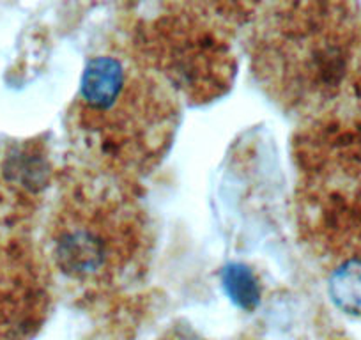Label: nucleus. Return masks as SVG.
<instances>
[{
  "label": "nucleus",
  "instance_id": "20e7f679",
  "mask_svg": "<svg viewBox=\"0 0 361 340\" xmlns=\"http://www.w3.org/2000/svg\"><path fill=\"white\" fill-rule=\"evenodd\" d=\"M221 286L232 301L245 310H253L260 301V282L252 268L228 265L221 272Z\"/></svg>",
  "mask_w": 361,
  "mask_h": 340
},
{
  "label": "nucleus",
  "instance_id": "39448f33",
  "mask_svg": "<svg viewBox=\"0 0 361 340\" xmlns=\"http://www.w3.org/2000/svg\"><path fill=\"white\" fill-rule=\"evenodd\" d=\"M350 87H353L354 95H356V102H360L361 105V37L356 50V57H354L353 71H350Z\"/></svg>",
  "mask_w": 361,
  "mask_h": 340
},
{
  "label": "nucleus",
  "instance_id": "423d86ee",
  "mask_svg": "<svg viewBox=\"0 0 361 340\" xmlns=\"http://www.w3.org/2000/svg\"><path fill=\"white\" fill-rule=\"evenodd\" d=\"M165 340H206V339H199V336H195V335H190V333L180 332L179 335H170V336H166Z\"/></svg>",
  "mask_w": 361,
  "mask_h": 340
},
{
  "label": "nucleus",
  "instance_id": "f257e3e1",
  "mask_svg": "<svg viewBox=\"0 0 361 340\" xmlns=\"http://www.w3.org/2000/svg\"><path fill=\"white\" fill-rule=\"evenodd\" d=\"M173 96L158 78L126 59L87 62L73 105L82 142L103 162L140 169L159 158L176 130Z\"/></svg>",
  "mask_w": 361,
  "mask_h": 340
},
{
  "label": "nucleus",
  "instance_id": "7ed1b4c3",
  "mask_svg": "<svg viewBox=\"0 0 361 340\" xmlns=\"http://www.w3.org/2000/svg\"><path fill=\"white\" fill-rule=\"evenodd\" d=\"M329 294L340 310L361 317V255L343 259L333 269Z\"/></svg>",
  "mask_w": 361,
  "mask_h": 340
},
{
  "label": "nucleus",
  "instance_id": "f03ea898",
  "mask_svg": "<svg viewBox=\"0 0 361 340\" xmlns=\"http://www.w3.org/2000/svg\"><path fill=\"white\" fill-rule=\"evenodd\" d=\"M140 246V224L130 202L106 188H82L62 202L51 231L62 273L82 284L119 277Z\"/></svg>",
  "mask_w": 361,
  "mask_h": 340
}]
</instances>
